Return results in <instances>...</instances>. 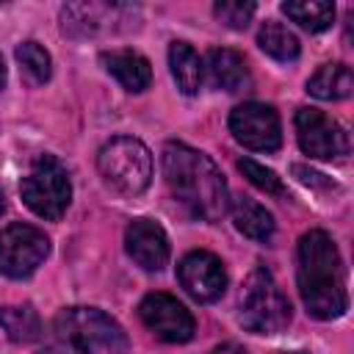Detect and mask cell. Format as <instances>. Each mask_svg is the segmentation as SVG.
Here are the masks:
<instances>
[{
	"instance_id": "cell-1",
	"label": "cell",
	"mask_w": 354,
	"mask_h": 354,
	"mask_svg": "<svg viewBox=\"0 0 354 354\" xmlns=\"http://www.w3.org/2000/svg\"><path fill=\"white\" fill-rule=\"evenodd\" d=\"M296 282L307 313L318 321L340 318L348 310L346 268L329 232L310 230L299 238Z\"/></svg>"
},
{
	"instance_id": "cell-2",
	"label": "cell",
	"mask_w": 354,
	"mask_h": 354,
	"mask_svg": "<svg viewBox=\"0 0 354 354\" xmlns=\"http://www.w3.org/2000/svg\"><path fill=\"white\" fill-rule=\"evenodd\" d=\"M163 177L191 216L218 221L230 210V191L218 166L194 147L169 141L163 147Z\"/></svg>"
},
{
	"instance_id": "cell-3",
	"label": "cell",
	"mask_w": 354,
	"mask_h": 354,
	"mask_svg": "<svg viewBox=\"0 0 354 354\" xmlns=\"http://www.w3.org/2000/svg\"><path fill=\"white\" fill-rule=\"evenodd\" d=\"M124 329L97 307H66L53 321V354H124Z\"/></svg>"
},
{
	"instance_id": "cell-4",
	"label": "cell",
	"mask_w": 354,
	"mask_h": 354,
	"mask_svg": "<svg viewBox=\"0 0 354 354\" xmlns=\"http://www.w3.org/2000/svg\"><path fill=\"white\" fill-rule=\"evenodd\" d=\"M238 321L254 335H279L290 324V301L266 268H254L238 299Z\"/></svg>"
},
{
	"instance_id": "cell-5",
	"label": "cell",
	"mask_w": 354,
	"mask_h": 354,
	"mask_svg": "<svg viewBox=\"0 0 354 354\" xmlns=\"http://www.w3.org/2000/svg\"><path fill=\"white\" fill-rule=\"evenodd\" d=\"M97 169L113 191L138 196L152 180V155L138 138L116 136L97 152Z\"/></svg>"
},
{
	"instance_id": "cell-6",
	"label": "cell",
	"mask_w": 354,
	"mask_h": 354,
	"mask_svg": "<svg viewBox=\"0 0 354 354\" xmlns=\"http://www.w3.org/2000/svg\"><path fill=\"white\" fill-rule=\"evenodd\" d=\"M22 202L47 221H58L72 202V183L66 166L53 155H39L19 183Z\"/></svg>"
},
{
	"instance_id": "cell-7",
	"label": "cell",
	"mask_w": 354,
	"mask_h": 354,
	"mask_svg": "<svg viewBox=\"0 0 354 354\" xmlns=\"http://www.w3.org/2000/svg\"><path fill=\"white\" fill-rule=\"evenodd\" d=\"M50 254L47 235L33 224H8L0 232V274L11 279L30 277Z\"/></svg>"
},
{
	"instance_id": "cell-8",
	"label": "cell",
	"mask_w": 354,
	"mask_h": 354,
	"mask_svg": "<svg viewBox=\"0 0 354 354\" xmlns=\"http://www.w3.org/2000/svg\"><path fill=\"white\" fill-rule=\"evenodd\" d=\"M296 141L304 155L318 160H340L348 155L351 141L340 122L329 119L324 111L315 108H299L296 111Z\"/></svg>"
},
{
	"instance_id": "cell-9",
	"label": "cell",
	"mask_w": 354,
	"mask_h": 354,
	"mask_svg": "<svg viewBox=\"0 0 354 354\" xmlns=\"http://www.w3.org/2000/svg\"><path fill=\"white\" fill-rule=\"evenodd\" d=\"M230 133L252 152H277L282 144L279 113L266 102H243L230 113Z\"/></svg>"
},
{
	"instance_id": "cell-10",
	"label": "cell",
	"mask_w": 354,
	"mask_h": 354,
	"mask_svg": "<svg viewBox=\"0 0 354 354\" xmlns=\"http://www.w3.org/2000/svg\"><path fill=\"white\" fill-rule=\"evenodd\" d=\"M138 318L155 337H160L166 343H188L196 329L191 310L169 293L144 296L138 304Z\"/></svg>"
},
{
	"instance_id": "cell-11",
	"label": "cell",
	"mask_w": 354,
	"mask_h": 354,
	"mask_svg": "<svg viewBox=\"0 0 354 354\" xmlns=\"http://www.w3.org/2000/svg\"><path fill=\"white\" fill-rule=\"evenodd\" d=\"M177 279L188 296L196 301H216L227 290V271L224 263L205 249L188 252L177 266Z\"/></svg>"
},
{
	"instance_id": "cell-12",
	"label": "cell",
	"mask_w": 354,
	"mask_h": 354,
	"mask_svg": "<svg viewBox=\"0 0 354 354\" xmlns=\"http://www.w3.org/2000/svg\"><path fill=\"white\" fill-rule=\"evenodd\" d=\"M124 249L144 271H160L169 263V235L152 218H136L124 232Z\"/></svg>"
},
{
	"instance_id": "cell-13",
	"label": "cell",
	"mask_w": 354,
	"mask_h": 354,
	"mask_svg": "<svg viewBox=\"0 0 354 354\" xmlns=\"http://www.w3.org/2000/svg\"><path fill=\"white\" fill-rule=\"evenodd\" d=\"M64 33L72 36H91L97 28H111L108 22H130V6H108V3H72L61 11Z\"/></svg>"
},
{
	"instance_id": "cell-14",
	"label": "cell",
	"mask_w": 354,
	"mask_h": 354,
	"mask_svg": "<svg viewBox=\"0 0 354 354\" xmlns=\"http://www.w3.org/2000/svg\"><path fill=\"white\" fill-rule=\"evenodd\" d=\"M102 64H105V72L113 75L127 91H144L152 83V66L136 50H111V53H102Z\"/></svg>"
},
{
	"instance_id": "cell-15",
	"label": "cell",
	"mask_w": 354,
	"mask_h": 354,
	"mask_svg": "<svg viewBox=\"0 0 354 354\" xmlns=\"http://www.w3.org/2000/svg\"><path fill=\"white\" fill-rule=\"evenodd\" d=\"M210 83L216 88L224 91H241L243 86H249V66L243 61L241 53L230 50V47H216L207 53V64H205Z\"/></svg>"
},
{
	"instance_id": "cell-16",
	"label": "cell",
	"mask_w": 354,
	"mask_h": 354,
	"mask_svg": "<svg viewBox=\"0 0 354 354\" xmlns=\"http://www.w3.org/2000/svg\"><path fill=\"white\" fill-rule=\"evenodd\" d=\"M230 213H232V224H235L238 232H243L246 238L260 241V243L271 241V235H274V216L260 202H254L249 196H238V199L230 202Z\"/></svg>"
},
{
	"instance_id": "cell-17",
	"label": "cell",
	"mask_w": 354,
	"mask_h": 354,
	"mask_svg": "<svg viewBox=\"0 0 354 354\" xmlns=\"http://www.w3.org/2000/svg\"><path fill=\"white\" fill-rule=\"evenodd\" d=\"M169 69H171V77L177 83V88L183 94H196L199 86H202V77H205V64L202 58L196 55V50L185 41H171L169 47Z\"/></svg>"
},
{
	"instance_id": "cell-18",
	"label": "cell",
	"mask_w": 354,
	"mask_h": 354,
	"mask_svg": "<svg viewBox=\"0 0 354 354\" xmlns=\"http://www.w3.org/2000/svg\"><path fill=\"white\" fill-rule=\"evenodd\" d=\"M354 88V75L346 64H324L307 80V91L318 100H346Z\"/></svg>"
},
{
	"instance_id": "cell-19",
	"label": "cell",
	"mask_w": 354,
	"mask_h": 354,
	"mask_svg": "<svg viewBox=\"0 0 354 354\" xmlns=\"http://www.w3.org/2000/svg\"><path fill=\"white\" fill-rule=\"evenodd\" d=\"M0 326L14 343H33L41 337V318L30 304L0 307Z\"/></svg>"
},
{
	"instance_id": "cell-20",
	"label": "cell",
	"mask_w": 354,
	"mask_h": 354,
	"mask_svg": "<svg viewBox=\"0 0 354 354\" xmlns=\"http://www.w3.org/2000/svg\"><path fill=\"white\" fill-rule=\"evenodd\" d=\"M257 44L266 55H271L274 61H282V64L296 61L299 53H301V44H299L296 33L290 28H285L282 22H274V19L263 22V28L257 33Z\"/></svg>"
},
{
	"instance_id": "cell-21",
	"label": "cell",
	"mask_w": 354,
	"mask_h": 354,
	"mask_svg": "<svg viewBox=\"0 0 354 354\" xmlns=\"http://www.w3.org/2000/svg\"><path fill=\"white\" fill-rule=\"evenodd\" d=\"M282 14H288L299 28H304L310 33H321L332 25L335 6L318 3V0H288V3H282Z\"/></svg>"
},
{
	"instance_id": "cell-22",
	"label": "cell",
	"mask_w": 354,
	"mask_h": 354,
	"mask_svg": "<svg viewBox=\"0 0 354 354\" xmlns=\"http://www.w3.org/2000/svg\"><path fill=\"white\" fill-rule=\"evenodd\" d=\"M14 55H17V64H19L22 75L28 77V83L41 86V83L50 80L53 61H50V53H47L39 41H22Z\"/></svg>"
},
{
	"instance_id": "cell-23",
	"label": "cell",
	"mask_w": 354,
	"mask_h": 354,
	"mask_svg": "<svg viewBox=\"0 0 354 354\" xmlns=\"http://www.w3.org/2000/svg\"><path fill=\"white\" fill-rule=\"evenodd\" d=\"M238 169L243 171V177H246L254 188H260V191H266V194H271V196H285V194H288V188L282 185V180L277 177V171L266 169L263 163H257V160H252V158H241V160H238Z\"/></svg>"
},
{
	"instance_id": "cell-24",
	"label": "cell",
	"mask_w": 354,
	"mask_h": 354,
	"mask_svg": "<svg viewBox=\"0 0 354 354\" xmlns=\"http://www.w3.org/2000/svg\"><path fill=\"white\" fill-rule=\"evenodd\" d=\"M254 3H241V0H227V3H216L213 6V14L227 25V28H235V30H243L252 17H254Z\"/></svg>"
},
{
	"instance_id": "cell-25",
	"label": "cell",
	"mask_w": 354,
	"mask_h": 354,
	"mask_svg": "<svg viewBox=\"0 0 354 354\" xmlns=\"http://www.w3.org/2000/svg\"><path fill=\"white\" fill-rule=\"evenodd\" d=\"M210 354H249V351H246L241 343H232V340H227V343H218V346H216Z\"/></svg>"
},
{
	"instance_id": "cell-26",
	"label": "cell",
	"mask_w": 354,
	"mask_h": 354,
	"mask_svg": "<svg viewBox=\"0 0 354 354\" xmlns=\"http://www.w3.org/2000/svg\"><path fill=\"white\" fill-rule=\"evenodd\" d=\"M6 86V64H3V55H0V88Z\"/></svg>"
},
{
	"instance_id": "cell-27",
	"label": "cell",
	"mask_w": 354,
	"mask_h": 354,
	"mask_svg": "<svg viewBox=\"0 0 354 354\" xmlns=\"http://www.w3.org/2000/svg\"><path fill=\"white\" fill-rule=\"evenodd\" d=\"M6 210V196H3V191H0V213Z\"/></svg>"
},
{
	"instance_id": "cell-28",
	"label": "cell",
	"mask_w": 354,
	"mask_h": 354,
	"mask_svg": "<svg viewBox=\"0 0 354 354\" xmlns=\"http://www.w3.org/2000/svg\"><path fill=\"white\" fill-rule=\"evenodd\" d=\"M290 354H307V351H290Z\"/></svg>"
}]
</instances>
